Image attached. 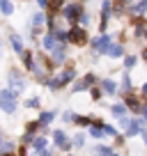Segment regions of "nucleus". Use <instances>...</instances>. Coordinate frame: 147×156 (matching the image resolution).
Segmentation results:
<instances>
[{
    "label": "nucleus",
    "mask_w": 147,
    "mask_h": 156,
    "mask_svg": "<svg viewBox=\"0 0 147 156\" xmlns=\"http://www.w3.org/2000/svg\"><path fill=\"white\" fill-rule=\"evenodd\" d=\"M136 62H138L136 55H127V58H124V67H127V69H133V67H136Z\"/></svg>",
    "instance_id": "b1692460"
},
{
    "label": "nucleus",
    "mask_w": 147,
    "mask_h": 156,
    "mask_svg": "<svg viewBox=\"0 0 147 156\" xmlns=\"http://www.w3.org/2000/svg\"><path fill=\"white\" fill-rule=\"evenodd\" d=\"M0 12L5 16H12L14 14V2L12 0H0Z\"/></svg>",
    "instance_id": "ddd939ff"
},
{
    "label": "nucleus",
    "mask_w": 147,
    "mask_h": 156,
    "mask_svg": "<svg viewBox=\"0 0 147 156\" xmlns=\"http://www.w3.org/2000/svg\"><path fill=\"white\" fill-rule=\"evenodd\" d=\"M74 76H76V71H74V67H69V69H64L62 73H60V83H69V80H74Z\"/></svg>",
    "instance_id": "4468645a"
},
{
    "label": "nucleus",
    "mask_w": 147,
    "mask_h": 156,
    "mask_svg": "<svg viewBox=\"0 0 147 156\" xmlns=\"http://www.w3.org/2000/svg\"><path fill=\"white\" fill-rule=\"evenodd\" d=\"M83 5L81 2H71V5H64V12H62V16L69 21V23H78V16L83 14Z\"/></svg>",
    "instance_id": "7ed1b4c3"
},
{
    "label": "nucleus",
    "mask_w": 147,
    "mask_h": 156,
    "mask_svg": "<svg viewBox=\"0 0 147 156\" xmlns=\"http://www.w3.org/2000/svg\"><path fill=\"white\" fill-rule=\"evenodd\" d=\"M9 44H12V48H14V53H19V55L25 51V48H23V39H21L16 32H12V34H9Z\"/></svg>",
    "instance_id": "0eeeda50"
},
{
    "label": "nucleus",
    "mask_w": 147,
    "mask_h": 156,
    "mask_svg": "<svg viewBox=\"0 0 147 156\" xmlns=\"http://www.w3.org/2000/svg\"><path fill=\"white\" fill-rule=\"evenodd\" d=\"M51 119H53V112H41V117H39V126H46V124H51Z\"/></svg>",
    "instance_id": "5701e85b"
},
{
    "label": "nucleus",
    "mask_w": 147,
    "mask_h": 156,
    "mask_svg": "<svg viewBox=\"0 0 147 156\" xmlns=\"http://www.w3.org/2000/svg\"><path fill=\"white\" fill-rule=\"evenodd\" d=\"M55 46H58V39H55V34H53V32H46L44 37H41V48L51 53Z\"/></svg>",
    "instance_id": "423d86ee"
},
{
    "label": "nucleus",
    "mask_w": 147,
    "mask_h": 156,
    "mask_svg": "<svg viewBox=\"0 0 147 156\" xmlns=\"http://www.w3.org/2000/svg\"><path fill=\"white\" fill-rule=\"evenodd\" d=\"M122 90H124V92L131 90V78H129V73H124V76H122Z\"/></svg>",
    "instance_id": "bb28decb"
},
{
    "label": "nucleus",
    "mask_w": 147,
    "mask_h": 156,
    "mask_svg": "<svg viewBox=\"0 0 147 156\" xmlns=\"http://www.w3.org/2000/svg\"><path fill=\"white\" fill-rule=\"evenodd\" d=\"M99 97H101V90H99V87H94V90H92V99H94V101H97Z\"/></svg>",
    "instance_id": "72a5a7b5"
},
{
    "label": "nucleus",
    "mask_w": 147,
    "mask_h": 156,
    "mask_svg": "<svg viewBox=\"0 0 147 156\" xmlns=\"http://www.w3.org/2000/svg\"><path fill=\"white\" fill-rule=\"evenodd\" d=\"M127 108H131V110H142V103H140V99H138L136 94H129L127 97Z\"/></svg>",
    "instance_id": "f8f14e48"
},
{
    "label": "nucleus",
    "mask_w": 147,
    "mask_h": 156,
    "mask_svg": "<svg viewBox=\"0 0 147 156\" xmlns=\"http://www.w3.org/2000/svg\"><path fill=\"white\" fill-rule=\"evenodd\" d=\"M145 37H147V30H145Z\"/></svg>",
    "instance_id": "79ce46f5"
},
{
    "label": "nucleus",
    "mask_w": 147,
    "mask_h": 156,
    "mask_svg": "<svg viewBox=\"0 0 147 156\" xmlns=\"http://www.w3.org/2000/svg\"><path fill=\"white\" fill-rule=\"evenodd\" d=\"M133 14H138V16H145L147 14V0H140V2L133 5Z\"/></svg>",
    "instance_id": "2eb2a0df"
},
{
    "label": "nucleus",
    "mask_w": 147,
    "mask_h": 156,
    "mask_svg": "<svg viewBox=\"0 0 147 156\" xmlns=\"http://www.w3.org/2000/svg\"><path fill=\"white\" fill-rule=\"evenodd\" d=\"M0 108H2L5 112H14L16 110V94L12 92L9 87L0 92Z\"/></svg>",
    "instance_id": "f03ea898"
},
{
    "label": "nucleus",
    "mask_w": 147,
    "mask_h": 156,
    "mask_svg": "<svg viewBox=\"0 0 147 156\" xmlns=\"http://www.w3.org/2000/svg\"><path fill=\"white\" fill-rule=\"evenodd\" d=\"M25 106H28V108H39V99H37V97H30L28 101H25Z\"/></svg>",
    "instance_id": "cd10ccee"
},
{
    "label": "nucleus",
    "mask_w": 147,
    "mask_h": 156,
    "mask_svg": "<svg viewBox=\"0 0 147 156\" xmlns=\"http://www.w3.org/2000/svg\"><path fill=\"white\" fill-rule=\"evenodd\" d=\"M142 97H145V99H147V83H145V85H142Z\"/></svg>",
    "instance_id": "c9c22d12"
},
{
    "label": "nucleus",
    "mask_w": 147,
    "mask_h": 156,
    "mask_svg": "<svg viewBox=\"0 0 147 156\" xmlns=\"http://www.w3.org/2000/svg\"><path fill=\"white\" fill-rule=\"evenodd\" d=\"M74 124H78V126H88V124H92V117H85V115H74Z\"/></svg>",
    "instance_id": "f3484780"
},
{
    "label": "nucleus",
    "mask_w": 147,
    "mask_h": 156,
    "mask_svg": "<svg viewBox=\"0 0 147 156\" xmlns=\"http://www.w3.org/2000/svg\"><path fill=\"white\" fill-rule=\"evenodd\" d=\"M62 119H64V122H67V124H74V112H64V115H62Z\"/></svg>",
    "instance_id": "473e14b6"
},
{
    "label": "nucleus",
    "mask_w": 147,
    "mask_h": 156,
    "mask_svg": "<svg viewBox=\"0 0 147 156\" xmlns=\"http://www.w3.org/2000/svg\"><path fill=\"white\" fill-rule=\"evenodd\" d=\"M94 151H97L99 156H110V149H108V147H101V145H99V147H97Z\"/></svg>",
    "instance_id": "c85d7f7f"
},
{
    "label": "nucleus",
    "mask_w": 147,
    "mask_h": 156,
    "mask_svg": "<svg viewBox=\"0 0 147 156\" xmlns=\"http://www.w3.org/2000/svg\"><path fill=\"white\" fill-rule=\"evenodd\" d=\"M138 131H142L140 124H138V119H136V122H129V126H127V133H129V136H136Z\"/></svg>",
    "instance_id": "412c9836"
},
{
    "label": "nucleus",
    "mask_w": 147,
    "mask_h": 156,
    "mask_svg": "<svg viewBox=\"0 0 147 156\" xmlns=\"http://www.w3.org/2000/svg\"><path fill=\"white\" fill-rule=\"evenodd\" d=\"M101 90L106 94H115V92H117V83L110 80V78H103V80H101Z\"/></svg>",
    "instance_id": "9d476101"
},
{
    "label": "nucleus",
    "mask_w": 147,
    "mask_h": 156,
    "mask_svg": "<svg viewBox=\"0 0 147 156\" xmlns=\"http://www.w3.org/2000/svg\"><path fill=\"white\" fill-rule=\"evenodd\" d=\"M37 2H39L41 9H48V0H37Z\"/></svg>",
    "instance_id": "f704fd0d"
},
{
    "label": "nucleus",
    "mask_w": 147,
    "mask_h": 156,
    "mask_svg": "<svg viewBox=\"0 0 147 156\" xmlns=\"http://www.w3.org/2000/svg\"><path fill=\"white\" fill-rule=\"evenodd\" d=\"M78 25H81V28H88V25H90V14L83 12V14L78 16Z\"/></svg>",
    "instance_id": "a878e982"
},
{
    "label": "nucleus",
    "mask_w": 147,
    "mask_h": 156,
    "mask_svg": "<svg viewBox=\"0 0 147 156\" xmlns=\"http://www.w3.org/2000/svg\"><path fill=\"white\" fill-rule=\"evenodd\" d=\"M90 133H92V138H101L103 136V126H94Z\"/></svg>",
    "instance_id": "c756f323"
},
{
    "label": "nucleus",
    "mask_w": 147,
    "mask_h": 156,
    "mask_svg": "<svg viewBox=\"0 0 147 156\" xmlns=\"http://www.w3.org/2000/svg\"><path fill=\"white\" fill-rule=\"evenodd\" d=\"M7 85H9V90L14 94H19V92L25 90V78L21 76L16 69H9V71H7Z\"/></svg>",
    "instance_id": "f257e3e1"
},
{
    "label": "nucleus",
    "mask_w": 147,
    "mask_h": 156,
    "mask_svg": "<svg viewBox=\"0 0 147 156\" xmlns=\"http://www.w3.org/2000/svg\"><path fill=\"white\" fill-rule=\"evenodd\" d=\"M44 23H46V14H44V12H37V14L32 16V25H34V28H41Z\"/></svg>",
    "instance_id": "dca6fc26"
},
{
    "label": "nucleus",
    "mask_w": 147,
    "mask_h": 156,
    "mask_svg": "<svg viewBox=\"0 0 147 156\" xmlns=\"http://www.w3.org/2000/svg\"><path fill=\"white\" fill-rule=\"evenodd\" d=\"M106 55H110L113 60L122 58V55H124V46H122V44H110V48H108V53H106Z\"/></svg>",
    "instance_id": "9b49d317"
},
{
    "label": "nucleus",
    "mask_w": 147,
    "mask_h": 156,
    "mask_svg": "<svg viewBox=\"0 0 147 156\" xmlns=\"http://www.w3.org/2000/svg\"><path fill=\"white\" fill-rule=\"evenodd\" d=\"M46 87L48 90H60L62 83H60V78H46Z\"/></svg>",
    "instance_id": "a211bd4d"
},
{
    "label": "nucleus",
    "mask_w": 147,
    "mask_h": 156,
    "mask_svg": "<svg viewBox=\"0 0 147 156\" xmlns=\"http://www.w3.org/2000/svg\"><path fill=\"white\" fill-rule=\"evenodd\" d=\"M12 147H14L12 142H5V140L0 142V151H12Z\"/></svg>",
    "instance_id": "2f4dec72"
},
{
    "label": "nucleus",
    "mask_w": 147,
    "mask_h": 156,
    "mask_svg": "<svg viewBox=\"0 0 147 156\" xmlns=\"http://www.w3.org/2000/svg\"><path fill=\"white\" fill-rule=\"evenodd\" d=\"M110 156H120V154H113V151H110Z\"/></svg>",
    "instance_id": "ea45409f"
},
{
    "label": "nucleus",
    "mask_w": 147,
    "mask_h": 156,
    "mask_svg": "<svg viewBox=\"0 0 147 156\" xmlns=\"http://www.w3.org/2000/svg\"><path fill=\"white\" fill-rule=\"evenodd\" d=\"M142 112H145V117H147V106H145V108H142Z\"/></svg>",
    "instance_id": "58836bf2"
},
{
    "label": "nucleus",
    "mask_w": 147,
    "mask_h": 156,
    "mask_svg": "<svg viewBox=\"0 0 147 156\" xmlns=\"http://www.w3.org/2000/svg\"><path fill=\"white\" fill-rule=\"evenodd\" d=\"M83 142H85V136H83V133H78V136L74 138V145H76V147H83Z\"/></svg>",
    "instance_id": "7c9ffc66"
},
{
    "label": "nucleus",
    "mask_w": 147,
    "mask_h": 156,
    "mask_svg": "<svg viewBox=\"0 0 147 156\" xmlns=\"http://www.w3.org/2000/svg\"><path fill=\"white\" fill-rule=\"evenodd\" d=\"M110 110H113V115H115V117H124V112H127V106H122V103H115Z\"/></svg>",
    "instance_id": "aec40b11"
},
{
    "label": "nucleus",
    "mask_w": 147,
    "mask_h": 156,
    "mask_svg": "<svg viewBox=\"0 0 147 156\" xmlns=\"http://www.w3.org/2000/svg\"><path fill=\"white\" fill-rule=\"evenodd\" d=\"M81 80H83V83L88 85V87H92V83H97V76H94V73H85V76L81 78Z\"/></svg>",
    "instance_id": "393cba45"
},
{
    "label": "nucleus",
    "mask_w": 147,
    "mask_h": 156,
    "mask_svg": "<svg viewBox=\"0 0 147 156\" xmlns=\"http://www.w3.org/2000/svg\"><path fill=\"white\" fill-rule=\"evenodd\" d=\"M62 5H64V0H48V9H51V12L62 9Z\"/></svg>",
    "instance_id": "4be33fe9"
},
{
    "label": "nucleus",
    "mask_w": 147,
    "mask_h": 156,
    "mask_svg": "<svg viewBox=\"0 0 147 156\" xmlns=\"http://www.w3.org/2000/svg\"><path fill=\"white\" fill-rule=\"evenodd\" d=\"M69 41L71 44H76V46H83L85 41H88V30L85 28H81V25H74V28H69Z\"/></svg>",
    "instance_id": "20e7f679"
},
{
    "label": "nucleus",
    "mask_w": 147,
    "mask_h": 156,
    "mask_svg": "<svg viewBox=\"0 0 147 156\" xmlns=\"http://www.w3.org/2000/svg\"><path fill=\"white\" fill-rule=\"evenodd\" d=\"M142 60H145V62H147V48L142 51Z\"/></svg>",
    "instance_id": "e433bc0d"
},
{
    "label": "nucleus",
    "mask_w": 147,
    "mask_h": 156,
    "mask_svg": "<svg viewBox=\"0 0 147 156\" xmlns=\"http://www.w3.org/2000/svg\"><path fill=\"white\" fill-rule=\"evenodd\" d=\"M110 44H113L110 34H108V32H101V34H99V37L92 41V48H94V53H108Z\"/></svg>",
    "instance_id": "39448f33"
},
{
    "label": "nucleus",
    "mask_w": 147,
    "mask_h": 156,
    "mask_svg": "<svg viewBox=\"0 0 147 156\" xmlns=\"http://www.w3.org/2000/svg\"><path fill=\"white\" fill-rule=\"evenodd\" d=\"M142 138H145V142H147V131H142Z\"/></svg>",
    "instance_id": "4c0bfd02"
},
{
    "label": "nucleus",
    "mask_w": 147,
    "mask_h": 156,
    "mask_svg": "<svg viewBox=\"0 0 147 156\" xmlns=\"http://www.w3.org/2000/svg\"><path fill=\"white\" fill-rule=\"evenodd\" d=\"M0 55H2V46H0Z\"/></svg>",
    "instance_id": "a19ab883"
},
{
    "label": "nucleus",
    "mask_w": 147,
    "mask_h": 156,
    "mask_svg": "<svg viewBox=\"0 0 147 156\" xmlns=\"http://www.w3.org/2000/svg\"><path fill=\"white\" fill-rule=\"evenodd\" d=\"M32 145L37 151H44L46 149V138H32Z\"/></svg>",
    "instance_id": "6ab92c4d"
},
{
    "label": "nucleus",
    "mask_w": 147,
    "mask_h": 156,
    "mask_svg": "<svg viewBox=\"0 0 147 156\" xmlns=\"http://www.w3.org/2000/svg\"><path fill=\"white\" fill-rule=\"evenodd\" d=\"M51 53H53V60H55L58 64L64 62V58H67V48H64V44H58L53 51H51Z\"/></svg>",
    "instance_id": "6e6552de"
},
{
    "label": "nucleus",
    "mask_w": 147,
    "mask_h": 156,
    "mask_svg": "<svg viewBox=\"0 0 147 156\" xmlns=\"http://www.w3.org/2000/svg\"><path fill=\"white\" fill-rule=\"evenodd\" d=\"M5 156H9V154H5Z\"/></svg>",
    "instance_id": "37998d69"
},
{
    "label": "nucleus",
    "mask_w": 147,
    "mask_h": 156,
    "mask_svg": "<svg viewBox=\"0 0 147 156\" xmlns=\"http://www.w3.org/2000/svg\"><path fill=\"white\" fill-rule=\"evenodd\" d=\"M53 138H55V145L62 147V149H69V147H71V145H69V140H67V136H64V131H60V129L53 133Z\"/></svg>",
    "instance_id": "1a4fd4ad"
}]
</instances>
